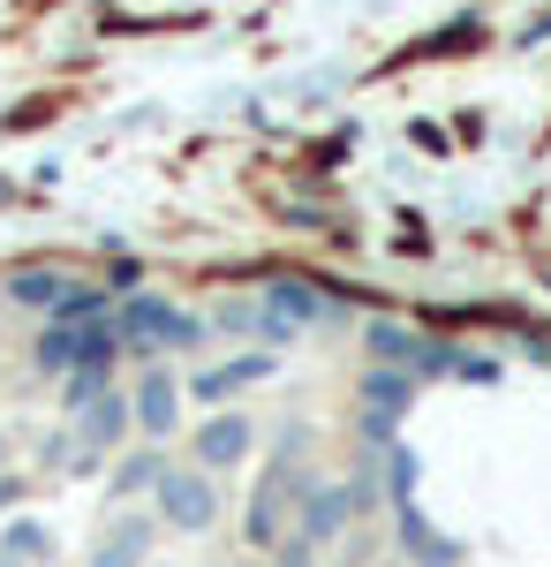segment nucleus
Listing matches in <instances>:
<instances>
[{"label":"nucleus","instance_id":"obj_15","mask_svg":"<svg viewBox=\"0 0 551 567\" xmlns=\"http://www.w3.org/2000/svg\"><path fill=\"white\" fill-rule=\"evenodd\" d=\"M174 462L167 454H159V446H136V454H122V470H114V492H159V477H167Z\"/></svg>","mask_w":551,"mask_h":567},{"label":"nucleus","instance_id":"obj_2","mask_svg":"<svg viewBox=\"0 0 551 567\" xmlns=\"http://www.w3.org/2000/svg\"><path fill=\"white\" fill-rule=\"evenodd\" d=\"M114 333H122L128 355H152V349H205V333H212V326L136 288V296H122V310H114Z\"/></svg>","mask_w":551,"mask_h":567},{"label":"nucleus","instance_id":"obj_21","mask_svg":"<svg viewBox=\"0 0 551 567\" xmlns=\"http://www.w3.org/2000/svg\"><path fill=\"white\" fill-rule=\"evenodd\" d=\"M272 567H318V545H302V537H288V545L272 553Z\"/></svg>","mask_w":551,"mask_h":567},{"label":"nucleus","instance_id":"obj_12","mask_svg":"<svg viewBox=\"0 0 551 567\" xmlns=\"http://www.w3.org/2000/svg\"><path fill=\"white\" fill-rule=\"evenodd\" d=\"M128 424H136V401H122V393H106V401H91L84 416H76V439H84L91 454H106V446H122Z\"/></svg>","mask_w":551,"mask_h":567},{"label":"nucleus","instance_id":"obj_10","mask_svg":"<svg viewBox=\"0 0 551 567\" xmlns=\"http://www.w3.org/2000/svg\"><path fill=\"white\" fill-rule=\"evenodd\" d=\"M393 523H401V553L416 567H461V545L454 537H438V529L424 523V507L408 499V507H393Z\"/></svg>","mask_w":551,"mask_h":567},{"label":"nucleus","instance_id":"obj_4","mask_svg":"<svg viewBox=\"0 0 551 567\" xmlns=\"http://www.w3.org/2000/svg\"><path fill=\"white\" fill-rule=\"evenodd\" d=\"M355 393H363V446H371V454H385V446H393V432H401V416H408V401H416V379H408V371L371 363Z\"/></svg>","mask_w":551,"mask_h":567},{"label":"nucleus","instance_id":"obj_14","mask_svg":"<svg viewBox=\"0 0 551 567\" xmlns=\"http://www.w3.org/2000/svg\"><path fill=\"white\" fill-rule=\"evenodd\" d=\"M219 326H227V333H250V341H288V333H295L288 318H272V303H250V296H227V303H219Z\"/></svg>","mask_w":551,"mask_h":567},{"label":"nucleus","instance_id":"obj_13","mask_svg":"<svg viewBox=\"0 0 551 567\" xmlns=\"http://www.w3.org/2000/svg\"><path fill=\"white\" fill-rule=\"evenodd\" d=\"M152 537H159V523H152V515H122V523H114V537L91 553V567H144Z\"/></svg>","mask_w":551,"mask_h":567},{"label":"nucleus","instance_id":"obj_20","mask_svg":"<svg viewBox=\"0 0 551 567\" xmlns=\"http://www.w3.org/2000/svg\"><path fill=\"white\" fill-rule=\"evenodd\" d=\"M347 492H355V515H371V507L385 499V454H363L355 477H347Z\"/></svg>","mask_w":551,"mask_h":567},{"label":"nucleus","instance_id":"obj_11","mask_svg":"<svg viewBox=\"0 0 551 567\" xmlns=\"http://www.w3.org/2000/svg\"><path fill=\"white\" fill-rule=\"evenodd\" d=\"M264 303H272V318H288V326H325V318H333V296H325L318 280H295V272L272 280Z\"/></svg>","mask_w":551,"mask_h":567},{"label":"nucleus","instance_id":"obj_18","mask_svg":"<svg viewBox=\"0 0 551 567\" xmlns=\"http://www.w3.org/2000/svg\"><path fill=\"white\" fill-rule=\"evenodd\" d=\"M385 499H393V507H408V499H416V454H408L401 439L385 446Z\"/></svg>","mask_w":551,"mask_h":567},{"label":"nucleus","instance_id":"obj_3","mask_svg":"<svg viewBox=\"0 0 551 567\" xmlns=\"http://www.w3.org/2000/svg\"><path fill=\"white\" fill-rule=\"evenodd\" d=\"M114 349H122L114 318H98V326H45L39 333V371L69 379V371H91V363H114Z\"/></svg>","mask_w":551,"mask_h":567},{"label":"nucleus","instance_id":"obj_17","mask_svg":"<svg viewBox=\"0 0 551 567\" xmlns=\"http://www.w3.org/2000/svg\"><path fill=\"white\" fill-rule=\"evenodd\" d=\"M69 288H76V280H61V272H15V280H8V296L23 310H61Z\"/></svg>","mask_w":551,"mask_h":567},{"label":"nucleus","instance_id":"obj_1","mask_svg":"<svg viewBox=\"0 0 551 567\" xmlns=\"http://www.w3.org/2000/svg\"><path fill=\"white\" fill-rule=\"evenodd\" d=\"M310 484H318V477L302 470V432L288 424V432H280V446H272V462L257 470L242 537H250V545H264V553H280V545H288V529H295V507H302V492H310Z\"/></svg>","mask_w":551,"mask_h":567},{"label":"nucleus","instance_id":"obj_7","mask_svg":"<svg viewBox=\"0 0 551 567\" xmlns=\"http://www.w3.org/2000/svg\"><path fill=\"white\" fill-rule=\"evenodd\" d=\"M355 523V492H347V484H310V492H302V507H295V537L302 545H333L340 529Z\"/></svg>","mask_w":551,"mask_h":567},{"label":"nucleus","instance_id":"obj_9","mask_svg":"<svg viewBox=\"0 0 551 567\" xmlns=\"http://www.w3.org/2000/svg\"><path fill=\"white\" fill-rule=\"evenodd\" d=\"M128 401H136V432H144V439H167L174 424H181V386H174V371H159V363L136 379Z\"/></svg>","mask_w":551,"mask_h":567},{"label":"nucleus","instance_id":"obj_5","mask_svg":"<svg viewBox=\"0 0 551 567\" xmlns=\"http://www.w3.org/2000/svg\"><path fill=\"white\" fill-rule=\"evenodd\" d=\"M152 499H159V523L181 529V537H197V529L219 523V484L205 477V470H167Z\"/></svg>","mask_w":551,"mask_h":567},{"label":"nucleus","instance_id":"obj_19","mask_svg":"<svg viewBox=\"0 0 551 567\" xmlns=\"http://www.w3.org/2000/svg\"><path fill=\"white\" fill-rule=\"evenodd\" d=\"M61 401H69V416H84L91 401H106V363H91V371H69V379H61Z\"/></svg>","mask_w":551,"mask_h":567},{"label":"nucleus","instance_id":"obj_16","mask_svg":"<svg viewBox=\"0 0 551 567\" xmlns=\"http://www.w3.org/2000/svg\"><path fill=\"white\" fill-rule=\"evenodd\" d=\"M53 553V537H45V523H31V515H15L8 523V537H0V567H31Z\"/></svg>","mask_w":551,"mask_h":567},{"label":"nucleus","instance_id":"obj_8","mask_svg":"<svg viewBox=\"0 0 551 567\" xmlns=\"http://www.w3.org/2000/svg\"><path fill=\"white\" fill-rule=\"evenodd\" d=\"M272 371H280V355H272V349H250V355H227V363H205V371L189 379V393H197V401H235V393L264 386Z\"/></svg>","mask_w":551,"mask_h":567},{"label":"nucleus","instance_id":"obj_6","mask_svg":"<svg viewBox=\"0 0 551 567\" xmlns=\"http://www.w3.org/2000/svg\"><path fill=\"white\" fill-rule=\"evenodd\" d=\"M257 446V424L242 416V409H219V416H205L197 424V439H189V454H197V470L212 477V470H242Z\"/></svg>","mask_w":551,"mask_h":567}]
</instances>
